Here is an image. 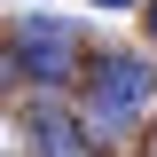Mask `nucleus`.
<instances>
[{"instance_id":"nucleus-1","label":"nucleus","mask_w":157,"mask_h":157,"mask_svg":"<svg viewBox=\"0 0 157 157\" xmlns=\"http://www.w3.org/2000/svg\"><path fill=\"white\" fill-rule=\"evenodd\" d=\"M149 94H157L149 55H94V71H86V134L126 141L141 126V110H149Z\"/></svg>"},{"instance_id":"nucleus-2","label":"nucleus","mask_w":157,"mask_h":157,"mask_svg":"<svg viewBox=\"0 0 157 157\" xmlns=\"http://www.w3.org/2000/svg\"><path fill=\"white\" fill-rule=\"evenodd\" d=\"M78 16H47V8H32V16L16 24V47H8V71H24L32 86H71L78 78Z\"/></svg>"},{"instance_id":"nucleus-3","label":"nucleus","mask_w":157,"mask_h":157,"mask_svg":"<svg viewBox=\"0 0 157 157\" xmlns=\"http://www.w3.org/2000/svg\"><path fill=\"white\" fill-rule=\"evenodd\" d=\"M24 126L39 134V157H86V118H71L55 102V86H39L32 110H24Z\"/></svg>"},{"instance_id":"nucleus-4","label":"nucleus","mask_w":157,"mask_h":157,"mask_svg":"<svg viewBox=\"0 0 157 157\" xmlns=\"http://www.w3.org/2000/svg\"><path fill=\"white\" fill-rule=\"evenodd\" d=\"M141 24H149V39H157V0H149V8H141Z\"/></svg>"},{"instance_id":"nucleus-5","label":"nucleus","mask_w":157,"mask_h":157,"mask_svg":"<svg viewBox=\"0 0 157 157\" xmlns=\"http://www.w3.org/2000/svg\"><path fill=\"white\" fill-rule=\"evenodd\" d=\"M94 8H134V0H94Z\"/></svg>"}]
</instances>
